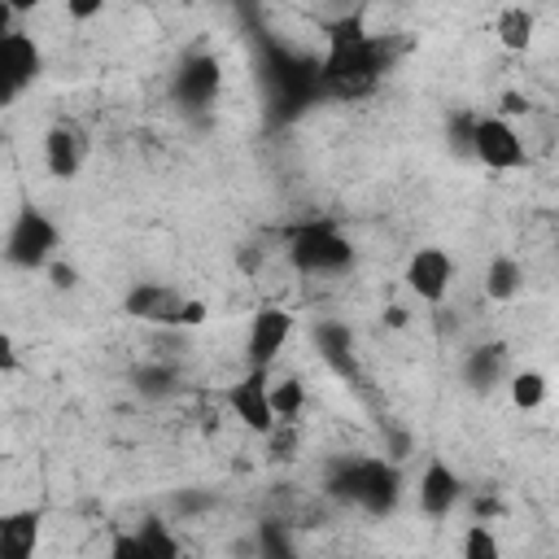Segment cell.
<instances>
[{"label": "cell", "instance_id": "cell-1", "mask_svg": "<svg viewBox=\"0 0 559 559\" xmlns=\"http://www.w3.org/2000/svg\"><path fill=\"white\" fill-rule=\"evenodd\" d=\"M389 57L384 44L362 26V13H345L328 26V57L314 66V79L323 92L332 96H367L380 74H384Z\"/></svg>", "mask_w": 559, "mask_h": 559}, {"label": "cell", "instance_id": "cell-2", "mask_svg": "<svg viewBox=\"0 0 559 559\" xmlns=\"http://www.w3.org/2000/svg\"><path fill=\"white\" fill-rule=\"evenodd\" d=\"M397 467L393 463H384V459H354V463H341L336 467V476H332V493L336 498H345V502H358V507H367L371 515H384V511H393V502H397Z\"/></svg>", "mask_w": 559, "mask_h": 559}, {"label": "cell", "instance_id": "cell-3", "mask_svg": "<svg viewBox=\"0 0 559 559\" xmlns=\"http://www.w3.org/2000/svg\"><path fill=\"white\" fill-rule=\"evenodd\" d=\"M288 258L297 271L319 275V271H341L354 262V245L341 236L336 223H301L288 236Z\"/></svg>", "mask_w": 559, "mask_h": 559}, {"label": "cell", "instance_id": "cell-4", "mask_svg": "<svg viewBox=\"0 0 559 559\" xmlns=\"http://www.w3.org/2000/svg\"><path fill=\"white\" fill-rule=\"evenodd\" d=\"M467 153H472L480 166H489V170H520V166L528 162L520 131H515L507 118H498V114H489V118H476V122H472Z\"/></svg>", "mask_w": 559, "mask_h": 559}, {"label": "cell", "instance_id": "cell-5", "mask_svg": "<svg viewBox=\"0 0 559 559\" xmlns=\"http://www.w3.org/2000/svg\"><path fill=\"white\" fill-rule=\"evenodd\" d=\"M52 249H57V227H52V218H48L44 210H35V205H22L17 218H13V227H9L4 258H9L13 266H22V271H35V266H44V262L52 258Z\"/></svg>", "mask_w": 559, "mask_h": 559}, {"label": "cell", "instance_id": "cell-6", "mask_svg": "<svg viewBox=\"0 0 559 559\" xmlns=\"http://www.w3.org/2000/svg\"><path fill=\"white\" fill-rule=\"evenodd\" d=\"M39 74V44L26 31L0 35V109L13 105Z\"/></svg>", "mask_w": 559, "mask_h": 559}, {"label": "cell", "instance_id": "cell-7", "mask_svg": "<svg viewBox=\"0 0 559 559\" xmlns=\"http://www.w3.org/2000/svg\"><path fill=\"white\" fill-rule=\"evenodd\" d=\"M266 384H271V367H249L223 397H227V406H231V415L249 428V432H258V437H266L271 432V424H275V415H271V397H266Z\"/></svg>", "mask_w": 559, "mask_h": 559}, {"label": "cell", "instance_id": "cell-8", "mask_svg": "<svg viewBox=\"0 0 559 559\" xmlns=\"http://www.w3.org/2000/svg\"><path fill=\"white\" fill-rule=\"evenodd\" d=\"M450 284H454V258H450L445 249L424 245V249L411 253V262H406V288H411L419 301L441 306L445 293H450Z\"/></svg>", "mask_w": 559, "mask_h": 559}, {"label": "cell", "instance_id": "cell-9", "mask_svg": "<svg viewBox=\"0 0 559 559\" xmlns=\"http://www.w3.org/2000/svg\"><path fill=\"white\" fill-rule=\"evenodd\" d=\"M288 336H293V314L284 306H258L249 336H245L249 367H271L280 358V349L288 345Z\"/></svg>", "mask_w": 559, "mask_h": 559}, {"label": "cell", "instance_id": "cell-10", "mask_svg": "<svg viewBox=\"0 0 559 559\" xmlns=\"http://www.w3.org/2000/svg\"><path fill=\"white\" fill-rule=\"evenodd\" d=\"M179 306L183 293H175L170 284H135L122 297V310L140 323H162V328H179Z\"/></svg>", "mask_w": 559, "mask_h": 559}, {"label": "cell", "instance_id": "cell-11", "mask_svg": "<svg viewBox=\"0 0 559 559\" xmlns=\"http://www.w3.org/2000/svg\"><path fill=\"white\" fill-rule=\"evenodd\" d=\"M44 162H48V175L52 179H74L83 170V162H87V135L74 122L48 127V135H44Z\"/></svg>", "mask_w": 559, "mask_h": 559}, {"label": "cell", "instance_id": "cell-12", "mask_svg": "<svg viewBox=\"0 0 559 559\" xmlns=\"http://www.w3.org/2000/svg\"><path fill=\"white\" fill-rule=\"evenodd\" d=\"M459 498H463V480H459V472L445 467L441 459H432V463L424 467V476H419V511H424L428 520H445V515L454 511Z\"/></svg>", "mask_w": 559, "mask_h": 559}, {"label": "cell", "instance_id": "cell-13", "mask_svg": "<svg viewBox=\"0 0 559 559\" xmlns=\"http://www.w3.org/2000/svg\"><path fill=\"white\" fill-rule=\"evenodd\" d=\"M214 92H218V61L205 57V52L188 57V61L179 66V74H175V96H179L188 109H197V105H210Z\"/></svg>", "mask_w": 559, "mask_h": 559}, {"label": "cell", "instance_id": "cell-14", "mask_svg": "<svg viewBox=\"0 0 559 559\" xmlns=\"http://www.w3.org/2000/svg\"><path fill=\"white\" fill-rule=\"evenodd\" d=\"M39 542V511L0 515V559H26Z\"/></svg>", "mask_w": 559, "mask_h": 559}, {"label": "cell", "instance_id": "cell-15", "mask_svg": "<svg viewBox=\"0 0 559 559\" xmlns=\"http://www.w3.org/2000/svg\"><path fill=\"white\" fill-rule=\"evenodd\" d=\"M533 31H537V22H533V13H528L524 4H507V9L498 13V22H493L498 44L511 48V52H524V48L533 44Z\"/></svg>", "mask_w": 559, "mask_h": 559}, {"label": "cell", "instance_id": "cell-16", "mask_svg": "<svg viewBox=\"0 0 559 559\" xmlns=\"http://www.w3.org/2000/svg\"><path fill=\"white\" fill-rule=\"evenodd\" d=\"M520 284H524V266H520L515 258L498 253V258L485 266V297H489V301H511V297L520 293Z\"/></svg>", "mask_w": 559, "mask_h": 559}, {"label": "cell", "instance_id": "cell-17", "mask_svg": "<svg viewBox=\"0 0 559 559\" xmlns=\"http://www.w3.org/2000/svg\"><path fill=\"white\" fill-rule=\"evenodd\" d=\"M266 397H271V415H275V419H297L301 406H306V389H301L297 376L271 380V384H266Z\"/></svg>", "mask_w": 559, "mask_h": 559}, {"label": "cell", "instance_id": "cell-18", "mask_svg": "<svg viewBox=\"0 0 559 559\" xmlns=\"http://www.w3.org/2000/svg\"><path fill=\"white\" fill-rule=\"evenodd\" d=\"M502 345H480L472 358H467V380L476 384V389H489L498 376H502Z\"/></svg>", "mask_w": 559, "mask_h": 559}, {"label": "cell", "instance_id": "cell-19", "mask_svg": "<svg viewBox=\"0 0 559 559\" xmlns=\"http://www.w3.org/2000/svg\"><path fill=\"white\" fill-rule=\"evenodd\" d=\"M546 376L542 371H515L511 376V402L520 406V411H537L542 402H546Z\"/></svg>", "mask_w": 559, "mask_h": 559}, {"label": "cell", "instance_id": "cell-20", "mask_svg": "<svg viewBox=\"0 0 559 559\" xmlns=\"http://www.w3.org/2000/svg\"><path fill=\"white\" fill-rule=\"evenodd\" d=\"M140 546H144V559H175V555H179V542H175L157 520H148V524L140 528Z\"/></svg>", "mask_w": 559, "mask_h": 559}, {"label": "cell", "instance_id": "cell-21", "mask_svg": "<svg viewBox=\"0 0 559 559\" xmlns=\"http://www.w3.org/2000/svg\"><path fill=\"white\" fill-rule=\"evenodd\" d=\"M463 555L467 559H498V537L489 533V524H472L463 533Z\"/></svg>", "mask_w": 559, "mask_h": 559}, {"label": "cell", "instance_id": "cell-22", "mask_svg": "<svg viewBox=\"0 0 559 559\" xmlns=\"http://www.w3.org/2000/svg\"><path fill=\"white\" fill-rule=\"evenodd\" d=\"M109 555H114V559H144L140 533H118V537L109 542Z\"/></svg>", "mask_w": 559, "mask_h": 559}, {"label": "cell", "instance_id": "cell-23", "mask_svg": "<svg viewBox=\"0 0 559 559\" xmlns=\"http://www.w3.org/2000/svg\"><path fill=\"white\" fill-rule=\"evenodd\" d=\"M17 371H22V354H17L13 336L0 332V376H17Z\"/></svg>", "mask_w": 559, "mask_h": 559}, {"label": "cell", "instance_id": "cell-24", "mask_svg": "<svg viewBox=\"0 0 559 559\" xmlns=\"http://www.w3.org/2000/svg\"><path fill=\"white\" fill-rule=\"evenodd\" d=\"M205 319H210V306H205V301L183 297V306H179V328H201Z\"/></svg>", "mask_w": 559, "mask_h": 559}, {"label": "cell", "instance_id": "cell-25", "mask_svg": "<svg viewBox=\"0 0 559 559\" xmlns=\"http://www.w3.org/2000/svg\"><path fill=\"white\" fill-rule=\"evenodd\" d=\"M105 9V0H66V13L74 17V22H87V17H96Z\"/></svg>", "mask_w": 559, "mask_h": 559}, {"label": "cell", "instance_id": "cell-26", "mask_svg": "<svg viewBox=\"0 0 559 559\" xmlns=\"http://www.w3.org/2000/svg\"><path fill=\"white\" fill-rule=\"evenodd\" d=\"M48 275H52V288H74V280H79V275H74V266H66V262H52V271H48Z\"/></svg>", "mask_w": 559, "mask_h": 559}, {"label": "cell", "instance_id": "cell-27", "mask_svg": "<svg viewBox=\"0 0 559 559\" xmlns=\"http://www.w3.org/2000/svg\"><path fill=\"white\" fill-rule=\"evenodd\" d=\"M502 114H528V100H524L520 92H507V96H502Z\"/></svg>", "mask_w": 559, "mask_h": 559}, {"label": "cell", "instance_id": "cell-28", "mask_svg": "<svg viewBox=\"0 0 559 559\" xmlns=\"http://www.w3.org/2000/svg\"><path fill=\"white\" fill-rule=\"evenodd\" d=\"M4 4H9L13 13H35V9L44 4V0H4Z\"/></svg>", "mask_w": 559, "mask_h": 559}, {"label": "cell", "instance_id": "cell-29", "mask_svg": "<svg viewBox=\"0 0 559 559\" xmlns=\"http://www.w3.org/2000/svg\"><path fill=\"white\" fill-rule=\"evenodd\" d=\"M9 31H13V9L0 0V35H9Z\"/></svg>", "mask_w": 559, "mask_h": 559}, {"label": "cell", "instance_id": "cell-30", "mask_svg": "<svg viewBox=\"0 0 559 559\" xmlns=\"http://www.w3.org/2000/svg\"><path fill=\"white\" fill-rule=\"evenodd\" d=\"M406 323V310L402 306H389V328H402Z\"/></svg>", "mask_w": 559, "mask_h": 559}, {"label": "cell", "instance_id": "cell-31", "mask_svg": "<svg viewBox=\"0 0 559 559\" xmlns=\"http://www.w3.org/2000/svg\"><path fill=\"white\" fill-rule=\"evenodd\" d=\"M493 511H498V502H493V498H480V502H476V515H493Z\"/></svg>", "mask_w": 559, "mask_h": 559}, {"label": "cell", "instance_id": "cell-32", "mask_svg": "<svg viewBox=\"0 0 559 559\" xmlns=\"http://www.w3.org/2000/svg\"><path fill=\"white\" fill-rule=\"evenodd\" d=\"M0 144H4V122H0Z\"/></svg>", "mask_w": 559, "mask_h": 559}]
</instances>
